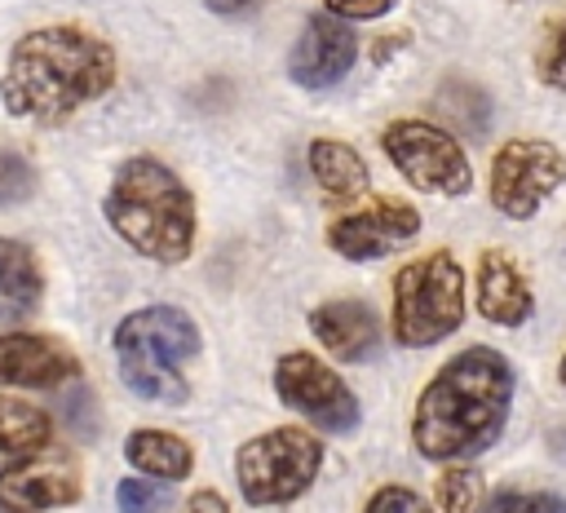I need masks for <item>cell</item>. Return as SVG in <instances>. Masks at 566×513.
<instances>
[{
	"mask_svg": "<svg viewBox=\"0 0 566 513\" xmlns=\"http://www.w3.org/2000/svg\"><path fill=\"white\" fill-rule=\"evenodd\" d=\"M318 469H323V442L301 425L265 429L234 451V482L252 509H279L301 500L314 486Z\"/></svg>",
	"mask_w": 566,
	"mask_h": 513,
	"instance_id": "cell-6",
	"label": "cell"
},
{
	"mask_svg": "<svg viewBox=\"0 0 566 513\" xmlns=\"http://www.w3.org/2000/svg\"><path fill=\"white\" fill-rule=\"evenodd\" d=\"M115 504H119V513H159L168 504V495L155 486V478H124L115 486Z\"/></svg>",
	"mask_w": 566,
	"mask_h": 513,
	"instance_id": "cell-25",
	"label": "cell"
},
{
	"mask_svg": "<svg viewBox=\"0 0 566 513\" xmlns=\"http://www.w3.org/2000/svg\"><path fill=\"white\" fill-rule=\"evenodd\" d=\"M203 4H208L217 18H252L265 0H203Z\"/></svg>",
	"mask_w": 566,
	"mask_h": 513,
	"instance_id": "cell-28",
	"label": "cell"
},
{
	"mask_svg": "<svg viewBox=\"0 0 566 513\" xmlns=\"http://www.w3.org/2000/svg\"><path fill=\"white\" fill-rule=\"evenodd\" d=\"M557 380H562V389H566V354H562V363H557Z\"/></svg>",
	"mask_w": 566,
	"mask_h": 513,
	"instance_id": "cell-30",
	"label": "cell"
},
{
	"mask_svg": "<svg viewBox=\"0 0 566 513\" xmlns=\"http://www.w3.org/2000/svg\"><path fill=\"white\" fill-rule=\"evenodd\" d=\"M398 40H407V31H402V35H394V40H389V35H380V40H371V44H376V62H385V57H389V53L398 49Z\"/></svg>",
	"mask_w": 566,
	"mask_h": 513,
	"instance_id": "cell-29",
	"label": "cell"
},
{
	"mask_svg": "<svg viewBox=\"0 0 566 513\" xmlns=\"http://www.w3.org/2000/svg\"><path fill=\"white\" fill-rule=\"evenodd\" d=\"M305 159H310L314 181H318L323 195H332V199H363V195L371 190V168H367V159H363L349 142H340V137H314V142L305 146Z\"/></svg>",
	"mask_w": 566,
	"mask_h": 513,
	"instance_id": "cell-18",
	"label": "cell"
},
{
	"mask_svg": "<svg viewBox=\"0 0 566 513\" xmlns=\"http://www.w3.org/2000/svg\"><path fill=\"white\" fill-rule=\"evenodd\" d=\"M420 234V212L407 199H371L354 212H340L327 226V248L345 261H376Z\"/></svg>",
	"mask_w": 566,
	"mask_h": 513,
	"instance_id": "cell-11",
	"label": "cell"
},
{
	"mask_svg": "<svg viewBox=\"0 0 566 513\" xmlns=\"http://www.w3.org/2000/svg\"><path fill=\"white\" fill-rule=\"evenodd\" d=\"M80 358L44 332H0V389H62Z\"/></svg>",
	"mask_w": 566,
	"mask_h": 513,
	"instance_id": "cell-13",
	"label": "cell"
},
{
	"mask_svg": "<svg viewBox=\"0 0 566 513\" xmlns=\"http://www.w3.org/2000/svg\"><path fill=\"white\" fill-rule=\"evenodd\" d=\"M84 495L80 460L66 447H44L35 456L9 460L0 469V509L4 513H49L71 509Z\"/></svg>",
	"mask_w": 566,
	"mask_h": 513,
	"instance_id": "cell-10",
	"label": "cell"
},
{
	"mask_svg": "<svg viewBox=\"0 0 566 513\" xmlns=\"http://www.w3.org/2000/svg\"><path fill=\"white\" fill-rule=\"evenodd\" d=\"M482 513H566V500L557 491H517V486H500L495 495H486Z\"/></svg>",
	"mask_w": 566,
	"mask_h": 513,
	"instance_id": "cell-22",
	"label": "cell"
},
{
	"mask_svg": "<svg viewBox=\"0 0 566 513\" xmlns=\"http://www.w3.org/2000/svg\"><path fill=\"white\" fill-rule=\"evenodd\" d=\"M106 226L146 261L181 265L195 252L199 208L190 186L155 155H128L102 199Z\"/></svg>",
	"mask_w": 566,
	"mask_h": 513,
	"instance_id": "cell-3",
	"label": "cell"
},
{
	"mask_svg": "<svg viewBox=\"0 0 566 513\" xmlns=\"http://www.w3.org/2000/svg\"><path fill=\"white\" fill-rule=\"evenodd\" d=\"M438 509L442 513H482L486 509V478L482 469L455 460L438 478Z\"/></svg>",
	"mask_w": 566,
	"mask_h": 513,
	"instance_id": "cell-20",
	"label": "cell"
},
{
	"mask_svg": "<svg viewBox=\"0 0 566 513\" xmlns=\"http://www.w3.org/2000/svg\"><path fill=\"white\" fill-rule=\"evenodd\" d=\"M473 301H478V314L495 327H522L535 310V292L531 283L522 279V270L513 265L509 252L500 248H486L478 256V274H473Z\"/></svg>",
	"mask_w": 566,
	"mask_h": 513,
	"instance_id": "cell-15",
	"label": "cell"
},
{
	"mask_svg": "<svg viewBox=\"0 0 566 513\" xmlns=\"http://www.w3.org/2000/svg\"><path fill=\"white\" fill-rule=\"evenodd\" d=\"M119 57L111 40L80 22H53L18 35L0 75V106L13 119H31L40 128L66 124L88 102L115 88Z\"/></svg>",
	"mask_w": 566,
	"mask_h": 513,
	"instance_id": "cell-1",
	"label": "cell"
},
{
	"mask_svg": "<svg viewBox=\"0 0 566 513\" xmlns=\"http://www.w3.org/2000/svg\"><path fill=\"white\" fill-rule=\"evenodd\" d=\"M363 513H433V504H424L420 491L402 486V482H389V486H376L363 504Z\"/></svg>",
	"mask_w": 566,
	"mask_h": 513,
	"instance_id": "cell-24",
	"label": "cell"
},
{
	"mask_svg": "<svg viewBox=\"0 0 566 513\" xmlns=\"http://www.w3.org/2000/svg\"><path fill=\"white\" fill-rule=\"evenodd\" d=\"M274 394L283 407H292L323 433H354L363 420L354 389L340 380L332 363H323L310 349H287L274 363Z\"/></svg>",
	"mask_w": 566,
	"mask_h": 513,
	"instance_id": "cell-9",
	"label": "cell"
},
{
	"mask_svg": "<svg viewBox=\"0 0 566 513\" xmlns=\"http://www.w3.org/2000/svg\"><path fill=\"white\" fill-rule=\"evenodd\" d=\"M53 447V416L27 398L0 394V460H22Z\"/></svg>",
	"mask_w": 566,
	"mask_h": 513,
	"instance_id": "cell-19",
	"label": "cell"
},
{
	"mask_svg": "<svg viewBox=\"0 0 566 513\" xmlns=\"http://www.w3.org/2000/svg\"><path fill=\"white\" fill-rule=\"evenodd\" d=\"M119 380L142 402L181 407L190 398V367L203 349L199 323L177 305H142L119 318L111 336Z\"/></svg>",
	"mask_w": 566,
	"mask_h": 513,
	"instance_id": "cell-4",
	"label": "cell"
},
{
	"mask_svg": "<svg viewBox=\"0 0 566 513\" xmlns=\"http://www.w3.org/2000/svg\"><path fill=\"white\" fill-rule=\"evenodd\" d=\"M566 186V155L544 137H509L491 155V208L509 221H531Z\"/></svg>",
	"mask_w": 566,
	"mask_h": 513,
	"instance_id": "cell-8",
	"label": "cell"
},
{
	"mask_svg": "<svg viewBox=\"0 0 566 513\" xmlns=\"http://www.w3.org/2000/svg\"><path fill=\"white\" fill-rule=\"evenodd\" d=\"M380 150L424 195L455 199V195H469V186H473V164H469L460 137L433 119H416V115L389 119L380 128Z\"/></svg>",
	"mask_w": 566,
	"mask_h": 513,
	"instance_id": "cell-7",
	"label": "cell"
},
{
	"mask_svg": "<svg viewBox=\"0 0 566 513\" xmlns=\"http://www.w3.org/2000/svg\"><path fill=\"white\" fill-rule=\"evenodd\" d=\"M124 460H128L142 478L181 482V478H190V469H195V447H190L181 433H172V429H150V425H142V429H133V433L124 438Z\"/></svg>",
	"mask_w": 566,
	"mask_h": 513,
	"instance_id": "cell-17",
	"label": "cell"
},
{
	"mask_svg": "<svg viewBox=\"0 0 566 513\" xmlns=\"http://www.w3.org/2000/svg\"><path fill=\"white\" fill-rule=\"evenodd\" d=\"M310 332L336 363H367L385 345V327L367 301H323L310 310Z\"/></svg>",
	"mask_w": 566,
	"mask_h": 513,
	"instance_id": "cell-14",
	"label": "cell"
},
{
	"mask_svg": "<svg viewBox=\"0 0 566 513\" xmlns=\"http://www.w3.org/2000/svg\"><path fill=\"white\" fill-rule=\"evenodd\" d=\"M464 323V270L447 248H433L394 274L389 332L402 349H429Z\"/></svg>",
	"mask_w": 566,
	"mask_h": 513,
	"instance_id": "cell-5",
	"label": "cell"
},
{
	"mask_svg": "<svg viewBox=\"0 0 566 513\" xmlns=\"http://www.w3.org/2000/svg\"><path fill=\"white\" fill-rule=\"evenodd\" d=\"M44 301V270L31 243L0 234V318L27 323Z\"/></svg>",
	"mask_w": 566,
	"mask_h": 513,
	"instance_id": "cell-16",
	"label": "cell"
},
{
	"mask_svg": "<svg viewBox=\"0 0 566 513\" xmlns=\"http://www.w3.org/2000/svg\"><path fill=\"white\" fill-rule=\"evenodd\" d=\"M35 164L9 146H0V208H13L35 195Z\"/></svg>",
	"mask_w": 566,
	"mask_h": 513,
	"instance_id": "cell-21",
	"label": "cell"
},
{
	"mask_svg": "<svg viewBox=\"0 0 566 513\" xmlns=\"http://www.w3.org/2000/svg\"><path fill=\"white\" fill-rule=\"evenodd\" d=\"M513 385V363L500 349L469 345L451 354L411 407V447L438 464L482 456L509 425Z\"/></svg>",
	"mask_w": 566,
	"mask_h": 513,
	"instance_id": "cell-2",
	"label": "cell"
},
{
	"mask_svg": "<svg viewBox=\"0 0 566 513\" xmlns=\"http://www.w3.org/2000/svg\"><path fill=\"white\" fill-rule=\"evenodd\" d=\"M394 4L398 0H323V9L336 13V18H345V22H371V18L389 13Z\"/></svg>",
	"mask_w": 566,
	"mask_h": 513,
	"instance_id": "cell-26",
	"label": "cell"
},
{
	"mask_svg": "<svg viewBox=\"0 0 566 513\" xmlns=\"http://www.w3.org/2000/svg\"><path fill=\"white\" fill-rule=\"evenodd\" d=\"M354 62H358V35L345 18L327 9L310 13L287 49V75L301 88H332L354 71Z\"/></svg>",
	"mask_w": 566,
	"mask_h": 513,
	"instance_id": "cell-12",
	"label": "cell"
},
{
	"mask_svg": "<svg viewBox=\"0 0 566 513\" xmlns=\"http://www.w3.org/2000/svg\"><path fill=\"white\" fill-rule=\"evenodd\" d=\"M535 75H539V84L566 93V13H562V18L553 22V31L544 35V49H539V57H535Z\"/></svg>",
	"mask_w": 566,
	"mask_h": 513,
	"instance_id": "cell-23",
	"label": "cell"
},
{
	"mask_svg": "<svg viewBox=\"0 0 566 513\" xmlns=\"http://www.w3.org/2000/svg\"><path fill=\"white\" fill-rule=\"evenodd\" d=\"M181 513H230V504L221 500V491H212V486H199L190 500H186V509Z\"/></svg>",
	"mask_w": 566,
	"mask_h": 513,
	"instance_id": "cell-27",
	"label": "cell"
}]
</instances>
